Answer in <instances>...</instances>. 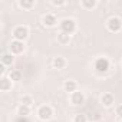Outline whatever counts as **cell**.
<instances>
[{"label":"cell","instance_id":"obj_17","mask_svg":"<svg viewBox=\"0 0 122 122\" xmlns=\"http://www.w3.org/2000/svg\"><path fill=\"white\" fill-rule=\"evenodd\" d=\"M36 6V3L33 0H19V7H22L23 10H30Z\"/></svg>","mask_w":122,"mask_h":122},{"label":"cell","instance_id":"obj_16","mask_svg":"<svg viewBox=\"0 0 122 122\" xmlns=\"http://www.w3.org/2000/svg\"><path fill=\"white\" fill-rule=\"evenodd\" d=\"M71 35H66V33H63V32H59L57 33V43L59 45H62V46H65V45H69V42H71Z\"/></svg>","mask_w":122,"mask_h":122},{"label":"cell","instance_id":"obj_22","mask_svg":"<svg viewBox=\"0 0 122 122\" xmlns=\"http://www.w3.org/2000/svg\"><path fill=\"white\" fill-rule=\"evenodd\" d=\"M115 113H116V116L119 118V121H122V103H119V105L115 108Z\"/></svg>","mask_w":122,"mask_h":122},{"label":"cell","instance_id":"obj_11","mask_svg":"<svg viewBox=\"0 0 122 122\" xmlns=\"http://www.w3.org/2000/svg\"><path fill=\"white\" fill-rule=\"evenodd\" d=\"M63 89H65V92H68L71 95V93L78 91V82L73 81V79H68V81L63 82Z\"/></svg>","mask_w":122,"mask_h":122},{"label":"cell","instance_id":"obj_15","mask_svg":"<svg viewBox=\"0 0 122 122\" xmlns=\"http://www.w3.org/2000/svg\"><path fill=\"white\" fill-rule=\"evenodd\" d=\"M79 5L85 10H92V9H95L98 6V0H82Z\"/></svg>","mask_w":122,"mask_h":122},{"label":"cell","instance_id":"obj_20","mask_svg":"<svg viewBox=\"0 0 122 122\" xmlns=\"http://www.w3.org/2000/svg\"><path fill=\"white\" fill-rule=\"evenodd\" d=\"M72 122H88V116L85 113H75Z\"/></svg>","mask_w":122,"mask_h":122},{"label":"cell","instance_id":"obj_3","mask_svg":"<svg viewBox=\"0 0 122 122\" xmlns=\"http://www.w3.org/2000/svg\"><path fill=\"white\" fill-rule=\"evenodd\" d=\"M30 32H29V27L25 26V25H19L16 27H13L12 30V36L15 40H20V42H25L27 37H29Z\"/></svg>","mask_w":122,"mask_h":122},{"label":"cell","instance_id":"obj_19","mask_svg":"<svg viewBox=\"0 0 122 122\" xmlns=\"http://www.w3.org/2000/svg\"><path fill=\"white\" fill-rule=\"evenodd\" d=\"M9 78H10L13 82H19V81L22 79V72L17 71V69H12L10 73H9Z\"/></svg>","mask_w":122,"mask_h":122},{"label":"cell","instance_id":"obj_1","mask_svg":"<svg viewBox=\"0 0 122 122\" xmlns=\"http://www.w3.org/2000/svg\"><path fill=\"white\" fill-rule=\"evenodd\" d=\"M59 29H60V32H63V33L72 36L78 30V23L72 17H65V19H62V20L59 22Z\"/></svg>","mask_w":122,"mask_h":122},{"label":"cell","instance_id":"obj_24","mask_svg":"<svg viewBox=\"0 0 122 122\" xmlns=\"http://www.w3.org/2000/svg\"><path fill=\"white\" fill-rule=\"evenodd\" d=\"M121 65H122V62H121Z\"/></svg>","mask_w":122,"mask_h":122},{"label":"cell","instance_id":"obj_21","mask_svg":"<svg viewBox=\"0 0 122 122\" xmlns=\"http://www.w3.org/2000/svg\"><path fill=\"white\" fill-rule=\"evenodd\" d=\"M50 5H52V6H55V7H62V6H65V5H66V0H52Z\"/></svg>","mask_w":122,"mask_h":122},{"label":"cell","instance_id":"obj_13","mask_svg":"<svg viewBox=\"0 0 122 122\" xmlns=\"http://www.w3.org/2000/svg\"><path fill=\"white\" fill-rule=\"evenodd\" d=\"M0 60H2V65L6 68V66H12L13 62H15V55H12L10 52L9 53H3L2 57H0Z\"/></svg>","mask_w":122,"mask_h":122},{"label":"cell","instance_id":"obj_18","mask_svg":"<svg viewBox=\"0 0 122 122\" xmlns=\"http://www.w3.org/2000/svg\"><path fill=\"white\" fill-rule=\"evenodd\" d=\"M33 103H35V99H33L32 95H23L20 98V105H25V106H30L32 108Z\"/></svg>","mask_w":122,"mask_h":122},{"label":"cell","instance_id":"obj_5","mask_svg":"<svg viewBox=\"0 0 122 122\" xmlns=\"http://www.w3.org/2000/svg\"><path fill=\"white\" fill-rule=\"evenodd\" d=\"M106 29L111 33H119L122 30V20L118 16H112L106 20Z\"/></svg>","mask_w":122,"mask_h":122},{"label":"cell","instance_id":"obj_2","mask_svg":"<svg viewBox=\"0 0 122 122\" xmlns=\"http://www.w3.org/2000/svg\"><path fill=\"white\" fill-rule=\"evenodd\" d=\"M93 69H95L98 73H101V75L106 73V72L111 69V60H109L108 57H105V56L96 57V59L93 60Z\"/></svg>","mask_w":122,"mask_h":122},{"label":"cell","instance_id":"obj_6","mask_svg":"<svg viewBox=\"0 0 122 122\" xmlns=\"http://www.w3.org/2000/svg\"><path fill=\"white\" fill-rule=\"evenodd\" d=\"M9 50H10V53L12 55H22L25 50H26V45H25V42H20V40H12L10 43H9Z\"/></svg>","mask_w":122,"mask_h":122},{"label":"cell","instance_id":"obj_23","mask_svg":"<svg viewBox=\"0 0 122 122\" xmlns=\"http://www.w3.org/2000/svg\"><path fill=\"white\" fill-rule=\"evenodd\" d=\"M118 122H122V121H118Z\"/></svg>","mask_w":122,"mask_h":122},{"label":"cell","instance_id":"obj_12","mask_svg":"<svg viewBox=\"0 0 122 122\" xmlns=\"http://www.w3.org/2000/svg\"><path fill=\"white\" fill-rule=\"evenodd\" d=\"M66 59L63 57V56H57V57H55L53 59V62H52V65H53V68L55 69H57V71H62V69H65L66 68Z\"/></svg>","mask_w":122,"mask_h":122},{"label":"cell","instance_id":"obj_4","mask_svg":"<svg viewBox=\"0 0 122 122\" xmlns=\"http://www.w3.org/2000/svg\"><path fill=\"white\" fill-rule=\"evenodd\" d=\"M36 115H37V118H39L40 121H49V119H52V116H53V108H52L50 105H47V103L40 105V106L37 108V111H36Z\"/></svg>","mask_w":122,"mask_h":122},{"label":"cell","instance_id":"obj_9","mask_svg":"<svg viewBox=\"0 0 122 122\" xmlns=\"http://www.w3.org/2000/svg\"><path fill=\"white\" fill-rule=\"evenodd\" d=\"M101 103H102L105 108H111V106L115 103V96H113L111 92H105V93L101 96Z\"/></svg>","mask_w":122,"mask_h":122},{"label":"cell","instance_id":"obj_10","mask_svg":"<svg viewBox=\"0 0 122 122\" xmlns=\"http://www.w3.org/2000/svg\"><path fill=\"white\" fill-rule=\"evenodd\" d=\"M13 86V81L9 78V76H2V79H0V91L2 92H9Z\"/></svg>","mask_w":122,"mask_h":122},{"label":"cell","instance_id":"obj_8","mask_svg":"<svg viewBox=\"0 0 122 122\" xmlns=\"http://www.w3.org/2000/svg\"><path fill=\"white\" fill-rule=\"evenodd\" d=\"M42 25L45 27H53L57 25V17L53 15V13H46L43 17H42Z\"/></svg>","mask_w":122,"mask_h":122},{"label":"cell","instance_id":"obj_14","mask_svg":"<svg viewBox=\"0 0 122 122\" xmlns=\"http://www.w3.org/2000/svg\"><path fill=\"white\" fill-rule=\"evenodd\" d=\"M30 112H32V108L30 106H25V105H19L17 109H16V113L20 118H27L30 115Z\"/></svg>","mask_w":122,"mask_h":122},{"label":"cell","instance_id":"obj_7","mask_svg":"<svg viewBox=\"0 0 122 122\" xmlns=\"http://www.w3.org/2000/svg\"><path fill=\"white\" fill-rule=\"evenodd\" d=\"M69 101H71V103L73 106H82L85 103V101H86V96H85V93L82 91H76V92L71 93Z\"/></svg>","mask_w":122,"mask_h":122}]
</instances>
